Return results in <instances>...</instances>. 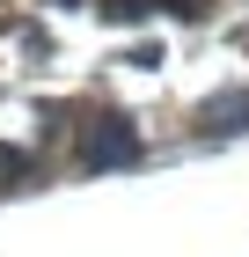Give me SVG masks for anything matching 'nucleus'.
<instances>
[{
  "mask_svg": "<svg viewBox=\"0 0 249 257\" xmlns=\"http://www.w3.org/2000/svg\"><path fill=\"white\" fill-rule=\"evenodd\" d=\"M81 155H88V169H132V162H139V133H132L125 118H103Z\"/></svg>",
  "mask_w": 249,
  "mask_h": 257,
  "instance_id": "nucleus-1",
  "label": "nucleus"
},
{
  "mask_svg": "<svg viewBox=\"0 0 249 257\" xmlns=\"http://www.w3.org/2000/svg\"><path fill=\"white\" fill-rule=\"evenodd\" d=\"M205 133H249V96H212L205 103Z\"/></svg>",
  "mask_w": 249,
  "mask_h": 257,
  "instance_id": "nucleus-2",
  "label": "nucleus"
},
{
  "mask_svg": "<svg viewBox=\"0 0 249 257\" xmlns=\"http://www.w3.org/2000/svg\"><path fill=\"white\" fill-rule=\"evenodd\" d=\"M0 177H30V155L22 147H0Z\"/></svg>",
  "mask_w": 249,
  "mask_h": 257,
  "instance_id": "nucleus-3",
  "label": "nucleus"
},
{
  "mask_svg": "<svg viewBox=\"0 0 249 257\" xmlns=\"http://www.w3.org/2000/svg\"><path fill=\"white\" fill-rule=\"evenodd\" d=\"M147 8H154V0H110L103 15H117V22H139V15H147Z\"/></svg>",
  "mask_w": 249,
  "mask_h": 257,
  "instance_id": "nucleus-4",
  "label": "nucleus"
},
{
  "mask_svg": "<svg viewBox=\"0 0 249 257\" xmlns=\"http://www.w3.org/2000/svg\"><path fill=\"white\" fill-rule=\"evenodd\" d=\"M154 8H169V15H205V0H154Z\"/></svg>",
  "mask_w": 249,
  "mask_h": 257,
  "instance_id": "nucleus-5",
  "label": "nucleus"
},
{
  "mask_svg": "<svg viewBox=\"0 0 249 257\" xmlns=\"http://www.w3.org/2000/svg\"><path fill=\"white\" fill-rule=\"evenodd\" d=\"M66 8H74V0H66Z\"/></svg>",
  "mask_w": 249,
  "mask_h": 257,
  "instance_id": "nucleus-6",
  "label": "nucleus"
}]
</instances>
